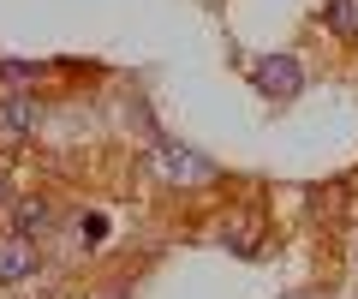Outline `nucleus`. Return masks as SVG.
<instances>
[{
  "instance_id": "1",
  "label": "nucleus",
  "mask_w": 358,
  "mask_h": 299,
  "mask_svg": "<svg viewBox=\"0 0 358 299\" xmlns=\"http://www.w3.org/2000/svg\"><path fill=\"white\" fill-rule=\"evenodd\" d=\"M30 270H36V246H30L24 234L0 239V281H18V275H30Z\"/></svg>"
},
{
  "instance_id": "2",
  "label": "nucleus",
  "mask_w": 358,
  "mask_h": 299,
  "mask_svg": "<svg viewBox=\"0 0 358 299\" xmlns=\"http://www.w3.org/2000/svg\"><path fill=\"white\" fill-rule=\"evenodd\" d=\"M30 126H36V108H30L24 96H13V102L0 108V144H18Z\"/></svg>"
},
{
  "instance_id": "5",
  "label": "nucleus",
  "mask_w": 358,
  "mask_h": 299,
  "mask_svg": "<svg viewBox=\"0 0 358 299\" xmlns=\"http://www.w3.org/2000/svg\"><path fill=\"white\" fill-rule=\"evenodd\" d=\"M0 197H6V180H0Z\"/></svg>"
},
{
  "instance_id": "4",
  "label": "nucleus",
  "mask_w": 358,
  "mask_h": 299,
  "mask_svg": "<svg viewBox=\"0 0 358 299\" xmlns=\"http://www.w3.org/2000/svg\"><path fill=\"white\" fill-rule=\"evenodd\" d=\"M48 216H54V209L42 204V197H30V204L18 209V234H30V228H48Z\"/></svg>"
},
{
  "instance_id": "3",
  "label": "nucleus",
  "mask_w": 358,
  "mask_h": 299,
  "mask_svg": "<svg viewBox=\"0 0 358 299\" xmlns=\"http://www.w3.org/2000/svg\"><path fill=\"white\" fill-rule=\"evenodd\" d=\"M257 84H263L268 96H299V66H293V60H275V66L257 72Z\"/></svg>"
}]
</instances>
